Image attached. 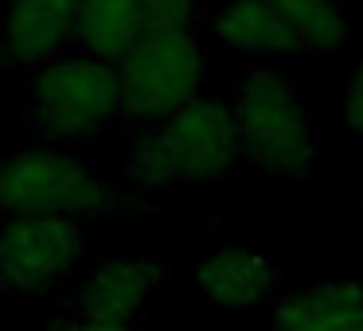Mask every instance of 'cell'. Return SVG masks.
Instances as JSON below:
<instances>
[{
  "mask_svg": "<svg viewBox=\"0 0 363 331\" xmlns=\"http://www.w3.org/2000/svg\"><path fill=\"white\" fill-rule=\"evenodd\" d=\"M238 160L230 105L203 94L180 113L145 125L125 144V180L141 195H164L176 183L215 180Z\"/></svg>",
  "mask_w": 363,
  "mask_h": 331,
  "instance_id": "cell-1",
  "label": "cell"
},
{
  "mask_svg": "<svg viewBox=\"0 0 363 331\" xmlns=\"http://www.w3.org/2000/svg\"><path fill=\"white\" fill-rule=\"evenodd\" d=\"M238 160L254 168L262 180H308L316 172V121L301 102L293 82L277 66L262 63L238 86L235 105Z\"/></svg>",
  "mask_w": 363,
  "mask_h": 331,
  "instance_id": "cell-2",
  "label": "cell"
},
{
  "mask_svg": "<svg viewBox=\"0 0 363 331\" xmlns=\"http://www.w3.org/2000/svg\"><path fill=\"white\" fill-rule=\"evenodd\" d=\"M118 211V191L94 160L55 144H24L0 156V219L59 214V219H106Z\"/></svg>",
  "mask_w": 363,
  "mask_h": 331,
  "instance_id": "cell-3",
  "label": "cell"
},
{
  "mask_svg": "<svg viewBox=\"0 0 363 331\" xmlns=\"http://www.w3.org/2000/svg\"><path fill=\"white\" fill-rule=\"evenodd\" d=\"M121 117L118 66L82 51L35 66L28 79V133L40 144L71 149Z\"/></svg>",
  "mask_w": 363,
  "mask_h": 331,
  "instance_id": "cell-4",
  "label": "cell"
},
{
  "mask_svg": "<svg viewBox=\"0 0 363 331\" xmlns=\"http://www.w3.org/2000/svg\"><path fill=\"white\" fill-rule=\"evenodd\" d=\"M207 51L196 28H145L118 63L121 121L145 129L203 98Z\"/></svg>",
  "mask_w": 363,
  "mask_h": 331,
  "instance_id": "cell-5",
  "label": "cell"
},
{
  "mask_svg": "<svg viewBox=\"0 0 363 331\" xmlns=\"http://www.w3.org/2000/svg\"><path fill=\"white\" fill-rule=\"evenodd\" d=\"M86 253V222L59 214H16L0 222V284L40 296L74 277Z\"/></svg>",
  "mask_w": 363,
  "mask_h": 331,
  "instance_id": "cell-6",
  "label": "cell"
},
{
  "mask_svg": "<svg viewBox=\"0 0 363 331\" xmlns=\"http://www.w3.org/2000/svg\"><path fill=\"white\" fill-rule=\"evenodd\" d=\"M160 284H164V261L149 253H118L94 261L71 289V315L133 327Z\"/></svg>",
  "mask_w": 363,
  "mask_h": 331,
  "instance_id": "cell-7",
  "label": "cell"
},
{
  "mask_svg": "<svg viewBox=\"0 0 363 331\" xmlns=\"http://www.w3.org/2000/svg\"><path fill=\"white\" fill-rule=\"evenodd\" d=\"M82 0H4L0 12V63L35 66L67 55L74 43Z\"/></svg>",
  "mask_w": 363,
  "mask_h": 331,
  "instance_id": "cell-8",
  "label": "cell"
},
{
  "mask_svg": "<svg viewBox=\"0 0 363 331\" xmlns=\"http://www.w3.org/2000/svg\"><path fill=\"white\" fill-rule=\"evenodd\" d=\"M196 289L199 300L211 308H230V312H250L262 300L277 292V269L269 257H262L250 245H215L199 257L196 269Z\"/></svg>",
  "mask_w": 363,
  "mask_h": 331,
  "instance_id": "cell-9",
  "label": "cell"
},
{
  "mask_svg": "<svg viewBox=\"0 0 363 331\" xmlns=\"http://www.w3.org/2000/svg\"><path fill=\"white\" fill-rule=\"evenodd\" d=\"M274 331H363V284L313 281L285 289L269 315Z\"/></svg>",
  "mask_w": 363,
  "mask_h": 331,
  "instance_id": "cell-10",
  "label": "cell"
},
{
  "mask_svg": "<svg viewBox=\"0 0 363 331\" xmlns=\"http://www.w3.org/2000/svg\"><path fill=\"white\" fill-rule=\"evenodd\" d=\"M141 32H145L141 0H82L79 24H74V47L90 59L118 66Z\"/></svg>",
  "mask_w": 363,
  "mask_h": 331,
  "instance_id": "cell-11",
  "label": "cell"
},
{
  "mask_svg": "<svg viewBox=\"0 0 363 331\" xmlns=\"http://www.w3.org/2000/svg\"><path fill=\"white\" fill-rule=\"evenodd\" d=\"M215 35L223 40V47L250 59H266V63L297 55L266 0H227L215 12Z\"/></svg>",
  "mask_w": 363,
  "mask_h": 331,
  "instance_id": "cell-12",
  "label": "cell"
},
{
  "mask_svg": "<svg viewBox=\"0 0 363 331\" xmlns=\"http://www.w3.org/2000/svg\"><path fill=\"white\" fill-rule=\"evenodd\" d=\"M277 24L285 28L297 55H336L344 47V12L336 0H266Z\"/></svg>",
  "mask_w": 363,
  "mask_h": 331,
  "instance_id": "cell-13",
  "label": "cell"
},
{
  "mask_svg": "<svg viewBox=\"0 0 363 331\" xmlns=\"http://www.w3.org/2000/svg\"><path fill=\"white\" fill-rule=\"evenodd\" d=\"M196 0H141L145 28H191Z\"/></svg>",
  "mask_w": 363,
  "mask_h": 331,
  "instance_id": "cell-14",
  "label": "cell"
},
{
  "mask_svg": "<svg viewBox=\"0 0 363 331\" xmlns=\"http://www.w3.org/2000/svg\"><path fill=\"white\" fill-rule=\"evenodd\" d=\"M344 117H347V129L363 137V63L352 71L344 86Z\"/></svg>",
  "mask_w": 363,
  "mask_h": 331,
  "instance_id": "cell-15",
  "label": "cell"
},
{
  "mask_svg": "<svg viewBox=\"0 0 363 331\" xmlns=\"http://www.w3.org/2000/svg\"><path fill=\"white\" fill-rule=\"evenodd\" d=\"M55 331H137V327H121V323H94V320H79V315H71V320H59Z\"/></svg>",
  "mask_w": 363,
  "mask_h": 331,
  "instance_id": "cell-16",
  "label": "cell"
}]
</instances>
